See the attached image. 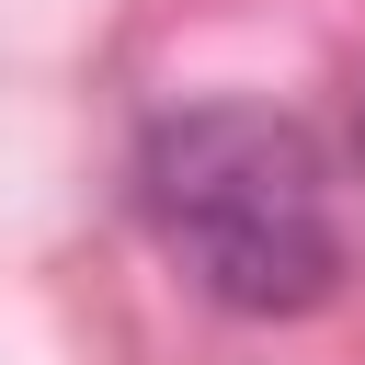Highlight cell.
<instances>
[{"label": "cell", "instance_id": "obj_1", "mask_svg": "<svg viewBox=\"0 0 365 365\" xmlns=\"http://www.w3.org/2000/svg\"><path fill=\"white\" fill-rule=\"evenodd\" d=\"M137 217L194 297L240 319H297L342 285V217L319 137L262 103H182L137 148Z\"/></svg>", "mask_w": 365, "mask_h": 365}]
</instances>
